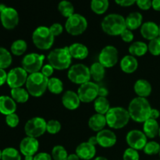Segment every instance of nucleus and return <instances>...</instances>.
Wrapping results in <instances>:
<instances>
[{
  "instance_id": "obj_44",
  "label": "nucleus",
  "mask_w": 160,
  "mask_h": 160,
  "mask_svg": "<svg viewBox=\"0 0 160 160\" xmlns=\"http://www.w3.org/2000/svg\"><path fill=\"white\" fill-rule=\"evenodd\" d=\"M49 30L54 37L59 36L63 31V27L59 23H55L49 27Z\"/></svg>"
},
{
  "instance_id": "obj_37",
  "label": "nucleus",
  "mask_w": 160,
  "mask_h": 160,
  "mask_svg": "<svg viewBox=\"0 0 160 160\" xmlns=\"http://www.w3.org/2000/svg\"><path fill=\"white\" fill-rule=\"evenodd\" d=\"M2 160H21L20 152L15 148L9 147L2 150Z\"/></svg>"
},
{
  "instance_id": "obj_38",
  "label": "nucleus",
  "mask_w": 160,
  "mask_h": 160,
  "mask_svg": "<svg viewBox=\"0 0 160 160\" xmlns=\"http://www.w3.org/2000/svg\"><path fill=\"white\" fill-rule=\"evenodd\" d=\"M51 156L53 160H67L69 155L63 146L56 145L52 150Z\"/></svg>"
},
{
  "instance_id": "obj_49",
  "label": "nucleus",
  "mask_w": 160,
  "mask_h": 160,
  "mask_svg": "<svg viewBox=\"0 0 160 160\" xmlns=\"http://www.w3.org/2000/svg\"><path fill=\"white\" fill-rule=\"evenodd\" d=\"M115 2L123 7H128L136 3V0H115Z\"/></svg>"
},
{
  "instance_id": "obj_45",
  "label": "nucleus",
  "mask_w": 160,
  "mask_h": 160,
  "mask_svg": "<svg viewBox=\"0 0 160 160\" xmlns=\"http://www.w3.org/2000/svg\"><path fill=\"white\" fill-rule=\"evenodd\" d=\"M120 38H121V39L124 42L130 43V42H133L134 36V34H133L132 31L126 28V29L121 33V34H120Z\"/></svg>"
},
{
  "instance_id": "obj_28",
  "label": "nucleus",
  "mask_w": 160,
  "mask_h": 160,
  "mask_svg": "<svg viewBox=\"0 0 160 160\" xmlns=\"http://www.w3.org/2000/svg\"><path fill=\"white\" fill-rule=\"evenodd\" d=\"M128 51H129L130 55L134 57H142L148 52V45L141 41L134 42L130 45Z\"/></svg>"
},
{
  "instance_id": "obj_29",
  "label": "nucleus",
  "mask_w": 160,
  "mask_h": 160,
  "mask_svg": "<svg viewBox=\"0 0 160 160\" xmlns=\"http://www.w3.org/2000/svg\"><path fill=\"white\" fill-rule=\"evenodd\" d=\"M91 78L95 82H100L102 81L106 74V67H103L99 62H94L90 67Z\"/></svg>"
},
{
  "instance_id": "obj_14",
  "label": "nucleus",
  "mask_w": 160,
  "mask_h": 160,
  "mask_svg": "<svg viewBox=\"0 0 160 160\" xmlns=\"http://www.w3.org/2000/svg\"><path fill=\"white\" fill-rule=\"evenodd\" d=\"M126 142L128 146L131 148L140 151L143 150L148 142V138L143 131L139 130H132L127 134Z\"/></svg>"
},
{
  "instance_id": "obj_50",
  "label": "nucleus",
  "mask_w": 160,
  "mask_h": 160,
  "mask_svg": "<svg viewBox=\"0 0 160 160\" xmlns=\"http://www.w3.org/2000/svg\"><path fill=\"white\" fill-rule=\"evenodd\" d=\"M7 80V73L3 69H0V86H2L5 83H6Z\"/></svg>"
},
{
  "instance_id": "obj_25",
  "label": "nucleus",
  "mask_w": 160,
  "mask_h": 160,
  "mask_svg": "<svg viewBox=\"0 0 160 160\" xmlns=\"http://www.w3.org/2000/svg\"><path fill=\"white\" fill-rule=\"evenodd\" d=\"M107 125L106 116L102 114L95 113L92 115L88 120V127L92 131L95 132H99L105 129Z\"/></svg>"
},
{
  "instance_id": "obj_58",
  "label": "nucleus",
  "mask_w": 160,
  "mask_h": 160,
  "mask_svg": "<svg viewBox=\"0 0 160 160\" xmlns=\"http://www.w3.org/2000/svg\"><path fill=\"white\" fill-rule=\"evenodd\" d=\"M6 7V6H5L4 4H0V12H1Z\"/></svg>"
},
{
  "instance_id": "obj_34",
  "label": "nucleus",
  "mask_w": 160,
  "mask_h": 160,
  "mask_svg": "<svg viewBox=\"0 0 160 160\" xmlns=\"http://www.w3.org/2000/svg\"><path fill=\"white\" fill-rule=\"evenodd\" d=\"M48 90L53 95H59L63 91V83L57 78H48Z\"/></svg>"
},
{
  "instance_id": "obj_8",
  "label": "nucleus",
  "mask_w": 160,
  "mask_h": 160,
  "mask_svg": "<svg viewBox=\"0 0 160 160\" xmlns=\"http://www.w3.org/2000/svg\"><path fill=\"white\" fill-rule=\"evenodd\" d=\"M88 28V20L84 16L74 13L67 18L65 23V29L68 34L73 36L82 34Z\"/></svg>"
},
{
  "instance_id": "obj_40",
  "label": "nucleus",
  "mask_w": 160,
  "mask_h": 160,
  "mask_svg": "<svg viewBox=\"0 0 160 160\" xmlns=\"http://www.w3.org/2000/svg\"><path fill=\"white\" fill-rule=\"evenodd\" d=\"M60 122L56 120H50L47 122L46 132L50 134H56L61 131Z\"/></svg>"
},
{
  "instance_id": "obj_13",
  "label": "nucleus",
  "mask_w": 160,
  "mask_h": 160,
  "mask_svg": "<svg viewBox=\"0 0 160 160\" xmlns=\"http://www.w3.org/2000/svg\"><path fill=\"white\" fill-rule=\"evenodd\" d=\"M28 72L23 67H15L7 73L6 83L11 89L23 87L28 80Z\"/></svg>"
},
{
  "instance_id": "obj_4",
  "label": "nucleus",
  "mask_w": 160,
  "mask_h": 160,
  "mask_svg": "<svg viewBox=\"0 0 160 160\" xmlns=\"http://www.w3.org/2000/svg\"><path fill=\"white\" fill-rule=\"evenodd\" d=\"M107 125L112 129H122L128 124L130 121L128 109L120 106L110 108L106 114Z\"/></svg>"
},
{
  "instance_id": "obj_46",
  "label": "nucleus",
  "mask_w": 160,
  "mask_h": 160,
  "mask_svg": "<svg viewBox=\"0 0 160 160\" xmlns=\"http://www.w3.org/2000/svg\"><path fill=\"white\" fill-rule=\"evenodd\" d=\"M136 4L142 10H148L152 6V0H136Z\"/></svg>"
},
{
  "instance_id": "obj_57",
  "label": "nucleus",
  "mask_w": 160,
  "mask_h": 160,
  "mask_svg": "<svg viewBox=\"0 0 160 160\" xmlns=\"http://www.w3.org/2000/svg\"><path fill=\"white\" fill-rule=\"evenodd\" d=\"M93 160H108L106 157H103V156H98V157L95 158Z\"/></svg>"
},
{
  "instance_id": "obj_21",
  "label": "nucleus",
  "mask_w": 160,
  "mask_h": 160,
  "mask_svg": "<svg viewBox=\"0 0 160 160\" xmlns=\"http://www.w3.org/2000/svg\"><path fill=\"white\" fill-rule=\"evenodd\" d=\"M120 69L126 73H133L138 67V61L137 58L131 55H127L122 58L120 62Z\"/></svg>"
},
{
  "instance_id": "obj_2",
  "label": "nucleus",
  "mask_w": 160,
  "mask_h": 160,
  "mask_svg": "<svg viewBox=\"0 0 160 160\" xmlns=\"http://www.w3.org/2000/svg\"><path fill=\"white\" fill-rule=\"evenodd\" d=\"M47 59L55 70H64L70 68L73 58L69 52V47H63L52 50Z\"/></svg>"
},
{
  "instance_id": "obj_1",
  "label": "nucleus",
  "mask_w": 160,
  "mask_h": 160,
  "mask_svg": "<svg viewBox=\"0 0 160 160\" xmlns=\"http://www.w3.org/2000/svg\"><path fill=\"white\" fill-rule=\"evenodd\" d=\"M152 109L147 98L136 97L131 101L128 110L131 120L137 123H144L150 118Z\"/></svg>"
},
{
  "instance_id": "obj_7",
  "label": "nucleus",
  "mask_w": 160,
  "mask_h": 160,
  "mask_svg": "<svg viewBox=\"0 0 160 160\" xmlns=\"http://www.w3.org/2000/svg\"><path fill=\"white\" fill-rule=\"evenodd\" d=\"M67 77L72 83L79 85L88 82L92 79L90 69L82 63H77L71 66L69 68Z\"/></svg>"
},
{
  "instance_id": "obj_43",
  "label": "nucleus",
  "mask_w": 160,
  "mask_h": 160,
  "mask_svg": "<svg viewBox=\"0 0 160 160\" xmlns=\"http://www.w3.org/2000/svg\"><path fill=\"white\" fill-rule=\"evenodd\" d=\"M6 123L9 128H15L18 126L19 123H20V118H19L18 115L14 112V113L6 116Z\"/></svg>"
},
{
  "instance_id": "obj_42",
  "label": "nucleus",
  "mask_w": 160,
  "mask_h": 160,
  "mask_svg": "<svg viewBox=\"0 0 160 160\" xmlns=\"http://www.w3.org/2000/svg\"><path fill=\"white\" fill-rule=\"evenodd\" d=\"M123 160H140L138 151L129 147L123 152Z\"/></svg>"
},
{
  "instance_id": "obj_5",
  "label": "nucleus",
  "mask_w": 160,
  "mask_h": 160,
  "mask_svg": "<svg viewBox=\"0 0 160 160\" xmlns=\"http://www.w3.org/2000/svg\"><path fill=\"white\" fill-rule=\"evenodd\" d=\"M48 78L44 76L41 72L28 75L26 82V89L33 97H41L48 89Z\"/></svg>"
},
{
  "instance_id": "obj_16",
  "label": "nucleus",
  "mask_w": 160,
  "mask_h": 160,
  "mask_svg": "<svg viewBox=\"0 0 160 160\" xmlns=\"http://www.w3.org/2000/svg\"><path fill=\"white\" fill-rule=\"evenodd\" d=\"M39 148V142L37 138L28 137L22 139L20 143V152L22 155L35 156Z\"/></svg>"
},
{
  "instance_id": "obj_54",
  "label": "nucleus",
  "mask_w": 160,
  "mask_h": 160,
  "mask_svg": "<svg viewBox=\"0 0 160 160\" xmlns=\"http://www.w3.org/2000/svg\"><path fill=\"white\" fill-rule=\"evenodd\" d=\"M67 160H81L78 155L76 153H73V154H70L67 158Z\"/></svg>"
},
{
  "instance_id": "obj_53",
  "label": "nucleus",
  "mask_w": 160,
  "mask_h": 160,
  "mask_svg": "<svg viewBox=\"0 0 160 160\" xmlns=\"http://www.w3.org/2000/svg\"><path fill=\"white\" fill-rule=\"evenodd\" d=\"M88 142L90 144H92V145H95V146L96 145H98V140H97L96 136H92V137L88 139Z\"/></svg>"
},
{
  "instance_id": "obj_17",
  "label": "nucleus",
  "mask_w": 160,
  "mask_h": 160,
  "mask_svg": "<svg viewBox=\"0 0 160 160\" xmlns=\"http://www.w3.org/2000/svg\"><path fill=\"white\" fill-rule=\"evenodd\" d=\"M98 145L102 148H112L116 145L117 142V138L115 133L109 129H103L96 134Z\"/></svg>"
},
{
  "instance_id": "obj_18",
  "label": "nucleus",
  "mask_w": 160,
  "mask_h": 160,
  "mask_svg": "<svg viewBox=\"0 0 160 160\" xmlns=\"http://www.w3.org/2000/svg\"><path fill=\"white\" fill-rule=\"evenodd\" d=\"M75 153L82 160H91L94 159L96 155V148L95 145L88 142H82L77 146Z\"/></svg>"
},
{
  "instance_id": "obj_39",
  "label": "nucleus",
  "mask_w": 160,
  "mask_h": 160,
  "mask_svg": "<svg viewBox=\"0 0 160 160\" xmlns=\"http://www.w3.org/2000/svg\"><path fill=\"white\" fill-rule=\"evenodd\" d=\"M159 144L155 141H151V142H147L145 148H143V151L145 154L148 155V156H154V155L159 154Z\"/></svg>"
},
{
  "instance_id": "obj_62",
  "label": "nucleus",
  "mask_w": 160,
  "mask_h": 160,
  "mask_svg": "<svg viewBox=\"0 0 160 160\" xmlns=\"http://www.w3.org/2000/svg\"><path fill=\"white\" fill-rule=\"evenodd\" d=\"M159 157H160V149H159Z\"/></svg>"
},
{
  "instance_id": "obj_33",
  "label": "nucleus",
  "mask_w": 160,
  "mask_h": 160,
  "mask_svg": "<svg viewBox=\"0 0 160 160\" xmlns=\"http://www.w3.org/2000/svg\"><path fill=\"white\" fill-rule=\"evenodd\" d=\"M58 10L64 17L69 18L74 14V6L68 0H62L58 4Z\"/></svg>"
},
{
  "instance_id": "obj_30",
  "label": "nucleus",
  "mask_w": 160,
  "mask_h": 160,
  "mask_svg": "<svg viewBox=\"0 0 160 160\" xmlns=\"http://www.w3.org/2000/svg\"><path fill=\"white\" fill-rule=\"evenodd\" d=\"M94 109L96 113L106 116L108 111L110 109V104L106 97L98 96L94 101Z\"/></svg>"
},
{
  "instance_id": "obj_35",
  "label": "nucleus",
  "mask_w": 160,
  "mask_h": 160,
  "mask_svg": "<svg viewBox=\"0 0 160 160\" xmlns=\"http://www.w3.org/2000/svg\"><path fill=\"white\" fill-rule=\"evenodd\" d=\"M27 49H28V44L23 39H18V40L14 41L10 47L12 54L17 56H20L24 54Z\"/></svg>"
},
{
  "instance_id": "obj_41",
  "label": "nucleus",
  "mask_w": 160,
  "mask_h": 160,
  "mask_svg": "<svg viewBox=\"0 0 160 160\" xmlns=\"http://www.w3.org/2000/svg\"><path fill=\"white\" fill-rule=\"evenodd\" d=\"M148 52L152 56H160V37L149 41V43L148 44Z\"/></svg>"
},
{
  "instance_id": "obj_61",
  "label": "nucleus",
  "mask_w": 160,
  "mask_h": 160,
  "mask_svg": "<svg viewBox=\"0 0 160 160\" xmlns=\"http://www.w3.org/2000/svg\"><path fill=\"white\" fill-rule=\"evenodd\" d=\"M159 37H160V25H159Z\"/></svg>"
},
{
  "instance_id": "obj_24",
  "label": "nucleus",
  "mask_w": 160,
  "mask_h": 160,
  "mask_svg": "<svg viewBox=\"0 0 160 160\" xmlns=\"http://www.w3.org/2000/svg\"><path fill=\"white\" fill-rule=\"evenodd\" d=\"M134 91L138 97L146 98L151 95L152 88L151 84L147 80L139 79L134 83Z\"/></svg>"
},
{
  "instance_id": "obj_51",
  "label": "nucleus",
  "mask_w": 160,
  "mask_h": 160,
  "mask_svg": "<svg viewBox=\"0 0 160 160\" xmlns=\"http://www.w3.org/2000/svg\"><path fill=\"white\" fill-rule=\"evenodd\" d=\"M160 117V112L157 109H152L151 113H150V118L153 120H156Z\"/></svg>"
},
{
  "instance_id": "obj_32",
  "label": "nucleus",
  "mask_w": 160,
  "mask_h": 160,
  "mask_svg": "<svg viewBox=\"0 0 160 160\" xmlns=\"http://www.w3.org/2000/svg\"><path fill=\"white\" fill-rule=\"evenodd\" d=\"M109 6V0H92L91 1V9L98 15L104 14L107 11Z\"/></svg>"
},
{
  "instance_id": "obj_59",
  "label": "nucleus",
  "mask_w": 160,
  "mask_h": 160,
  "mask_svg": "<svg viewBox=\"0 0 160 160\" xmlns=\"http://www.w3.org/2000/svg\"><path fill=\"white\" fill-rule=\"evenodd\" d=\"M2 151L0 150V160H2Z\"/></svg>"
},
{
  "instance_id": "obj_56",
  "label": "nucleus",
  "mask_w": 160,
  "mask_h": 160,
  "mask_svg": "<svg viewBox=\"0 0 160 160\" xmlns=\"http://www.w3.org/2000/svg\"><path fill=\"white\" fill-rule=\"evenodd\" d=\"M34 156H24V160H34Z\"/></svg>"
},
{
  "instance_id": "obj_23",
  "label": "nucleus",
  "mask_w": 160,
  "mask_h": 160,
  "mask_svg": "<svg viewBox=\"0 0 160 160\" xmlns=\"http://www.w3.org/2000/svg\"><path fill=\"white\" fill-rule=\"evenodd\" d=\"M69 52L73 59H79V60L86 59L89 54L88 47L84 44L78 43V42L70 45L69 46Z\"/></svg>"
},
{
  "instance_id": "obj_27",
  "label": "nucleus",
  "mask_w": 160,
  "mask_h": 160,
  "mask_svg": "<svg viewBox=\"0 0 160 160\" xmlns=\"http://www.w3.org/2000/svg\"><path fill=\"white\" fill-rule=\"evenodd\" d=\"M142 21H143V17L139 12H131L125 18L127 28L131 31H134L141 28L142 25Z\"/></svg>"
},
{
  "instance_id": "obj_3",
  "label": "nucleus",
  "mask_w": 160,
  "mask_h": 160,
  "mask_svg": "<svg viewBox=\"0 0 160 160\" xmlns=\"http://www.w3.org/2000/svg\"><path fill=\"white\" fill-rule=\"evenodd\" d=\"M102 31L111 36H118L127 28L125 18L120 14L111 13L106 16L101 23Z\"/></svg>"
},
{
  "instance_id": "obj_48",
  "label": "nucleus",
  "mask_w": 160,
  "mask_h": 160,
  "mask_svg": "<svg viewBox=\"0 0 160 160\" xmlns=\"http://www.w3.org/2000/svg\"><path fill=\"white\" fill-rule=\"evenodd\" d=\"M34 160H52V158L47 152H39L34 156Z\"/></svg>"
},
{
  "instance_id": "obj_12",
  "label": "nucleus",
  "mask_w": 160,
  "mask_h": 160,
  "mask_svg": "<svg viewBox=\"0 0 160 160\" xmlns=\"http://www.w3.org/2000/svg\"><path fill=\"white\" fill-rule=\"evenodd\" d=\"M119 59V52L113 45H106L101 50L98 56V62L106 68H111L117 65Z\"/></svg>"
},
{
  "instance_id": "obj_6",
  "label": "nucleus",
  "mask_w": 160,
  "mask_h": 160,
  "mask_svg": "<svg viewBox=\"0 0 160 160\" xmlns=\"http://www.w3.org/2000/svg\"><path fill=\"white\" fill-rule=\"evenodd\" d=\"M55 37L49 28L45 26L38 27L32 34V42L34 46L40 50H48L54 43Z\"/></svg>"
},
{
  "instance_id": "obj_19",
  "label": "nucleus",
  "mask_w": 160,
  "mask_h": 160,
  "mask_svg": "<svg viewBox=\"0 0 160 160\" xmlns=\"http://www.w3.org/2000/svg\"><path fill=\"white\" fill-rule=\"evenodd\" d=\"M141 34L148 41L159 37V26L152 21H147L142 23L140 29Z\"/></svg>"
},
{
  "instance_id": "obj_26",
  "label": "nucleus",
  "mask_w": 160,
  "mask_h": 160,
  "mask_svg": "<svg viewBox=\"0 0 160 160\" xmlns=\"http://www.w3.org/2000/svg\"><path fill=\"white\" fill-rule=\"evenodd\" d=\"M143 123V132L148 138L152 139L159 135L160 126L157 120L149 118Z\"/></svg>"
},
{
  "instance_id": "obj_31",
  "label": "nucleus",
  "mask_w": 160,
  "mask_h": 160,
  "mask_svg": "<svg viewBox=\"0 0 160 160\" xmlns=\"http://www.w3.org/2000/svg\"><path fill=\"white\" fill-rule=\"evenodd\" d=\"M11 97L17 103H25L29 99L30 94L23 88H17L11 89Z\"/></svg>"
},
{
  "instance_id": "obj_55",
  "label": "nucleus",
  "mask_w": 160,
  "mask_h": 160,
  "mask_svg": "<svg viewBox=\"0 0 160 160\" xmlns=\"http://www.w3.org/2000/svg\"><path fill=\"white\" fill-rule=\"evenodd\" d=\"M108 95V92L106 88H100L99 93H98V96L106 97Z\"/></svg>"
},
{
  "instance_id": "obj_36",
  "label": "nucleus",
  "mask_w": 160,
  "mask_h": 160,
  "mask_svg": "<svg viewBox=\"0 0 160 160\" xmlns=\"http://www.w3.org/2000/svg\"><path fill=\"white\" fill-rule=\"evenodd\" d=\"M12 62L11 53L6 48L0 46V69L6 70L10 67Z\"/></svg>"
},
{
  "instance_id": "obj_9",
  "label": "nucleus",
  "mask_w": 160,
  "mask_h": 160,
  "mask_svg": "<svg viewBox=\"0 0 160 160\" xmlns=\"http://www.w3.org/2000/svg\"><path fill=\"white\" fill-rule=\"evenodd\" d=\"M47 122L42 117H36L30 119L24 125V132L28 137H41L46 132Z\"/></svg>"
},
{
  "instance_id": "obj_60",
  "label": "nucleus",
  "mask_w": 160,
  "mask_h": 160,
  "mask_svg": "<svg viewBox=\"0 0 160 160\" xmlns=\"http://www.w3.org/2000/svg\"><path fill=\"white\" fill-rule=\"evenodd\" d=\"M159 138H160V127H159Z\"/></svg>"
},
{
  "instance_id": "obj_20",
  "label": "nucleus",
  "mask_w": 160,
  "mask_h": 160,
  "mask_svg": "<svg viewBox=\"0 0 160 160\" xmlns=\"http://www.w3.org/2000/svg\"><path fill=\"white\" fill-rule=\"evenodd\" d=\"M62 103L66 109L69 110H75L81 104V100L78 95V92L68 90L63 93L62 96Z\"/></svg>"
},
{
  "instance_id": "obj_10",
  "label": "nucleus",
  "mask_w": 160,
  "mask_h": 160,
  "mask_svg": "<svg viewBox=\"0 0 160 160\" xmlns=\"http://www.w3.org/2000/svg\"><path fill=\"white\" fill-rule=\"evenodd\" d=\"M44 60H45L44 55L35 52L29 53L24 56L22 59L21 67H23L30 74L38 73L42 70Z\"/></svg>"
},
{
  "instance_id": "obj_15",
  "label": "nucleus",
  "mask_w": 160,
  "mask_h": 160,
  "mask_svg": "<svg viewBox=\"0 0 160 160\" xmlns=\"http://www.w3.org/2000/svg\"><path fill=\"white\" fill-rule=\"evenodd\" d=\"M0 20L3 28L7 30H12L19 23L18 12L12 7L6 6L0 12Z\"/></svg>"
},
{
  "instance_id": "obj_11",
  "label": "nucleus",
  "mask_w": 160,
  "mask_h": 160,
  "mask_svg": "<svg viewBox=\"0 0 160 160\" xmlns=\"http://www.w3.org/2000/svg\"><path fill=\"white\" fill-rule=\"evenodd\" d=\"M99 89L100 88L96 83L90 81L80 85L78 89V95L81 102L84 103H90L98 98Z\"/></svg>"
},
{
  "instance_id": "obj_47",
  "label": "nucleus",
  "mask_w": 160,
  "mask_h": 160,
  "mask_svg": "<svg viewBox=\"0 0 160 160\" xmlns=\"http://www.w3.org/2000/svg\"><path fill=\"white\" fill-rule=\"evenodd\" d=\"M54 70L55 69L53 68L52 66L50 65L49 63L48 64H45L42 67V70H41V73L44 75L45 77H46L47 78H51L52 75L54 73Z\"/></svg>"
},
{
  "instance_id": "obj_52",
  "label": "nucleus",
  "mask_w": 160,
  "mask_h": 160,
  "mask_svg": "<svg viewBox=\"0 0 160 160\" xmlns=\"http://www.w3.org/2000/svg\"><path fill=\"white\" fill-rule=\"evenodd\" d=\"M152 7L156 11H160V0H152Z\"/></svg>"
},
{
  "instance_id": "obj_22",
  "label": "nucleus",
  "mask_w": 160,
  "mask_h": 160,
  "mask_svg": "<svg viewBox=\"0 0 160 160\" xmlns=\"http://www.w3.org/2000/svg\"><path fill=\"white\" fill-rule=\"evenodd\" d=\"M17 110V102L12 97L7 95L0 96V113L3 115H9L14 113Z\"/></svg>"
}]
</instances>
